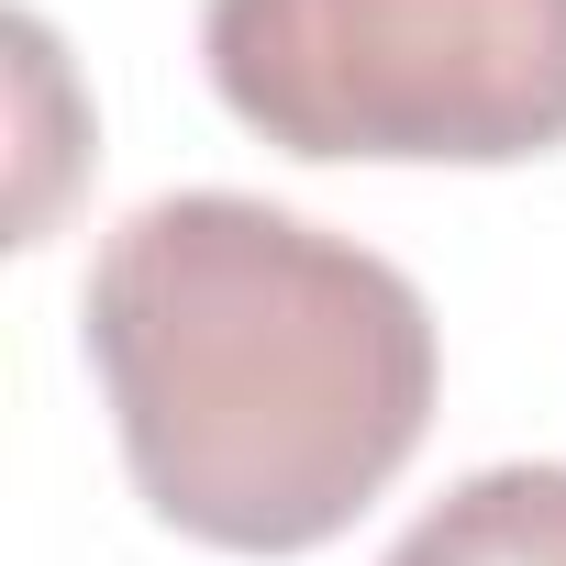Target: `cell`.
Segmentation results:
<instances>
[{
  "label": "cell",
  "mask_w": 566,
  "mask_h": 566,
  "mask_svg": "<svg viewBox=\"0 0 566 566\" xmlns=\"http://www.w3.org/2000/svg\"><path fill=\"white\" fill-rule=\"evenodd\" d=\"M200 67L312 167H522L566 145V0H211Z\"/></svg>",
  "instance_id": "cell-2"
},
{
  "label": "cell",
  "mask_w": 566,
  "mask_h": 566,
  "mask_svg": "<svg viewBox=\"0 0 566 566\" xmlns=\"http://www.w3.org/2000/svg\"><path fill=\"white\" fill-rule=\"evenodd\" d=\"M389 566H566V467H478L455 478L400 544Z\"/></svg>",
  "instance_id": "cell-3"
},
{
  "label": "cell",
  "mask_w": 566,
  "mask_h": 566,
  "mask_svg": "<svg viewBox=\"0 0 566 566\" xmlns=\"http://www.w3.org/2000/svg\"><path fill=\"white\" fill-rule=\"evenodd\" d=\"M78 334L145 511L222 555L334 544L433 422L422 290L244 189H178L101 233Z\"/></svg>",
  "instance_id": "cell-1"
}]
</instances>
